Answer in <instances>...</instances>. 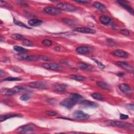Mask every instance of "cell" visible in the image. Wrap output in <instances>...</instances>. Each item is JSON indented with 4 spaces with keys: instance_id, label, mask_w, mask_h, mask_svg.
Segmentation results:
<instances>
[{
    "instance_id": "obj_39",
    "label": "cell",
    "mask_w": 134,
    "mask_h": 134,
    "mask_svg": "<svg viewBox=\"0 0 134 134\" xmlns=\"http://www.w3.org/2000/svg\"><path fill=\"white\" fill-rule=\"evenodd\" d=\"M29 99H30L29 96L27 94H23L21 96H20V99L22 101H27Z\"/></svg>"
},
{
    "instance_id": "obj_21",
    "label": "cell",
    "mask_w": 134,
    "mask_h": 134,
    "mask_svg": "<svg viewBox=\"0 0 134 134\" xmlns=\"http://www.w3.org/2000/svg\"><path fill=\"white\" fill-rule=\"evenodd\" d=\"M93 5L95 8H96L97 9H99V11H100L104 12V11H105L106 10V7L102 3L99 2H94Z\"/></svg>"
},
{
    "instance_id": "obj_8",
    "label": "cell",
    "mask_w": 134,
    "mask_h": 134,
    "mask_svg": "<svg viewBox=\"0 0 134 134\" xmlns=\"http://www.w3.org/2000/svg\"><path fill=\"white\" fill-rule=\"evenodd\" d=\"M76 103V102H75L73 100L71 99L70 98H69V99H66L63 101H62L60 102V104L61 106L67 108V109H70L72 107H73L74 105H75Z\"/></svg>"
},
{
    "instance_id": "obj_44",
    "label": "cell",
    "mask_w": 134,
    "mask_h": 134,
    "mask_svg": "<svg viewBox=\"0 0 134 134\" xmlns=\"http://www.w3.org/2000/svg\"><path fill=\"white\" fill-rule=\"evenodd\" d=\"M78 3H83V4H86V3H90L91 2L90 1H76Z\"/></svg>"
},
{
    "instance_id": "obj_32",
    "label": "cell",
    "mask_w": 134,
    "mask_h": 134,
    "mask_svg": "<svg viewBox=\"0 0 134 134\" xmlns=\"http://www.w3.org/2000/svg\"><path fill=\"white\" fill-rule=\"evenodd\" d=\"M22 44L23 45L25 46H28V47H31V46H33V43L29 41V40L27 39H23V42H22Z\"/></svg>"
},
{
    "instance_id": "obj_31",
    "label": "cell",
    "mask_w": 134,
    "mask_h": 134,
    "mask_svg": "<svg viewBox=\"0 0 134 134\" xmlns=\"http://www.w3.org/2000/svg\"><path fill=\"white\" fill-rule=\"evenodd\" d=\"M14 23L16 25H17L18 26H21V27H24V28H30L29 27L27 26L26 25H25V24H24L22 22H20L18 21V20H16L15 18H14Z\"/></svg>"
},
{
    "instance_id": "obj_1",
    "label": "cell",
    "mask_w": 134,
    "mask_h": 134,
    "mask_svg": "<svg viewBox=\"0 0 134 134\" xmlns=\"http://www.w3.org/2000/svg\"><path fill=\"white\" fill-rule=\"evenodd\" d=\"M106 125L110 126L117 127L123 128H128L131 129L133 128V126L130 124L123 123L120 121H107L106 123Z\"/></svg>"
},
{
    "instance_id": "obj_38",
    "label": "cell",
    "mask_w": 134,
    "mask_h": 134,
    "mask_svg": "<svg viewBox=\"0 0 134 134\" xmlns=\"http://www.w3.org/2000/svg\"><path fill=\"white\" fill-rule=\"evenodd\" d=\"M106 42L107 45L109 46H111V47H113V46H114L115 45V42L112 39H107Z\"/></svg>"
},
{
    "instance_id": "obj_16",
    "label": "cell",
    "mask_w": 134,
    "mask_h": 134,
    "mask_svg": "<svg viewBox=\"0 0 134 134\" xmlns=\"http://www.w3.org/2000/svg\"><path fill=\"white\" fill-rule=\"evenodd\" d=\"M90 48L86 46H81L76 49V51L80 54L84 55L89 53L90 52Z\"/></svg>"
},
{
    "instance_id": "obj_46",
    "label": "cell",
    "mask_w": 134,
    "mask_h": 134,
    "mask_svg": "<svg viewBox=\"0 0 134 134\" xmlns=\"http://www.w3.org/2000/svg\"><path fill=\"white\" fill-rule=\"evenodd\" d=\"M54 49H55L56 51H59V50H60V47H59V46H57V47H56L54 48Z\"/></svg>"
},
{
    "instance_id": "obj_25",
    "label": "cell",
    "mask_w": 134,
    "mask_h": 134,
    "mask_svg": "<svg viewBox=\"0 0 134 134\" xmlns=\"http://www.w3.org/2000/svg\"><path fill=\"white\" fill-rule=\"evenodd\" d=\"M28 56H29L28 55L24 53H20L15 55V57L16 59L19 60H27Z\"/></svg>"
},
{
    "instance_id": "obj_13",
    "label": "cell",
    "mask_w": 134,
    "mask_h": 134,
    "mask_svg": "<svg viewBox=\"0 0 134 134\" xmlns=\"http://www.w3.org/2000/svg\"><path fill=\"white\" fill-rule=\"evenodd\" d=\"M74 31L79 33H86V34H94L96 33V31L94 29H92L89 28H85V27H78L76 28Z\"/></svg>"
},
{
    "instance_id": "obj_10",
    "label": "cell",
    "mask_w": 134,
    "mask_h": 134,
    "mask_svg": "<svg viewBox=\"0 0 134 134\" xmlns=\"http://www.w3.org/2000/svg\"><path fill=\"white\" fill-rule=\"evenodd\" d=\"M80 105L83 107L95 108L99 106L96 103L91 101L90 100H83L80 103Z\"/></svg>"
},
{
    "instance_id": "obj_37",
    "label": "cell",
    "mask_w": 134,
    "mask_h": 134,
    "mask_svg": "<svg viewBox=\"0 0 134 134\" xmlns=\"http://www.w3.org/2000/svg\"><path fill=\"white\" fill-rule=\"evenodd\" d=\"M45 113L46 114L50 116H55L57 115V113L53 111H46Z\"/></svg>"
},
{
    "instance_id": "obj_12",
    "label": "cell",
    "mask_w": 134,
    "mask_h": 134,
    "mask_svg": "<svg viewBox=\"0 0 134 134\" xmlns=\"http://www.w3.org/2000/svg\"><path fill=\"white\" fill-rule=\"evenodd\" d=\"M117 3L119 4L121 6H122L123 8L126 9L128 12H130L132 15H134V10L132 7L130 5V3L127 1H118Z\"/></svg>"
},
{
    "instance_id": "obj_27",
    "label": "cell",
    "mask_w": 134,
    "mask_h": 134,
    "mask_svg": "<svg viewBox=\"0 0 134 134\" xmlns=\"http://www.w3.org/2000/svg\"><path fill=\"white\" fill-rule=\"evenodd\" d=\"M91 96L94 99L99 100V101H104V97L101 94L98 93H93L91 94Z\"/></svg>"
},
{
    "instance_id": "obj_2",
    "label": "cell",
    "mask_w": 134,
    "mask_h": 134,
    "mask_svg": "<svg viewBox=\"0 0 134 134\" xmlns=\"http://www.w3.org/2000/svg\"><path fill=\"white\" fill-rule=\"evenodd\" d=\"M36 131V126L33 124H27L23 125L19 127L17 132L19 133L27 134V133H33Z\"/></svg>"
},
{
    "instance_id": "obj_11",
    "label": "cell",
    "mask_w": 134,
    "mask_h": 134,
    "mask_svg": "<svg viewBox=\"0 0 134 134\" xmlns=\"http://www.w3.org/2000/svg\"><path fill=\"white\" fill-rule=\"evenodd\" d=\"M111 54L113 56L118 57L125 58H127L129 56V55L127 52L120 49H117L113 51L112 53H111Z\"/></svg>"
},
{
    "instance_id": "obj_28",
    "label": "cell",
    "mask_w": 134,
    "mask_h": 134,
    "mask_svg": "<svg viewBox=\"0 0 134 134\" xmlns=\"http://www.w3.org/2000/svg\"><path fill=\"white\" fill-rule=\"evenodd\" d=\"M14 49L17 51V52H18L19 53H25L27 52V50L26 49L23 47H19L18 46H14Z\"/></svg>"
},
{
    "instance_id": "obj_17",
    "label": "cell",
    "mask_w": 134,
    "mask_h": 134,
    "mask_svg": "<svg viewBox=\"0 0 134 134\" xmlns=\"http://www.w3.org/2000/svg\"><path fill=\"white\" fill-rule=\"evenodd\" d=\"M20 116H22V115L16 114H8L6 115H1V117H0V121H1V122H3L12 117H20Z\"/></svg>"
},
{
    "instance_id": "obj_29",
    "label": "cell",
    "mask_w": 134,
    "mask_h": 134,
    "mask_svg": "<svg viewBox=\"0 0 134 134\" xmlns=\"http://www.w3.org/2000/svg\"><path fill=\"white\" fill-rule=\"evenodd\" d=\"M11 38L15 40H23L24 37L22 35L18 34H14L11 35Z\"/></svg>"
},
{
    "instance_id": "obj_35",
    "label": "cell",
    "mask_w": 134,
    "mask_h": 134,
    "mask_svg": "<svg viewBox=\"0 0 134 134\" xmlns=\"http://www.w3.org/2000/svg\"><path fill=\"white\" fill-rule=\"evenodd\" d=\"M59 36L61 37H67V36H72L74 35V33L71 32H67V33H59L57 34Z\"/></svg>"
},
{
    "instance_id": "obj_43",
    "label": "cell",
    "mask_w": 134,
    "mask_h": 134,
    "mask_svg": "<svg viewBox=\"0 0 134 134\" xmlns=\"http://www.w3.org/2000/svg\"><path fill=\"white\" fill-rule=\"evenodd\" d=\"M120 118L121 120H127L128 118V116L127 115H125V114H121L120 115Z\"/></svg>"
},
{
    "instance_id": "obj_15",
    "label": "cell",
    "mask_w": 134,
    "mask_h": 134,
    "mask_svg": "<svg viewBox=\"0 0 134 134\" xmlns=\"http://www.w3.org/2000/svg\"><path fill=\"white\" fill-rule=\"evenodd\" d=\"M76 65L80 69L83 70L91 71L93 69V66L87 64H85V63H78L76 64Z\"/></svg>"
},
{
    "instance_id": "obj_33",
    "label": "cell",
    "mask_w": 134,
    "mask_h": 134,
    "mask_svg": "<svg viewBox=\"0 0 134 134\" xmlns=\"http://www.w3.org/2000/svg\"><path fill=\"white\" fill-rule=\"evenodd\" d=\"M21 79L18 78H14V77H8L5 79H3V81H20Z\"/></svg>"
},
{
    "instance_id": "obj_7",
    "label": "cell",
    "mask_w": 134,
    "mask_h": 134,
    "mask_svg": "<svg viewBox=\"0 0 134 134\" xmlns=\"http://www.w3.org/2000/svg\"><path fill=\"white\" fill-rule=\"evenodd\" d=\"M43 67L46 69L53 71H60L62 69L60 66L54 63H45L43 65Z\"/></svg>"
},
{
    "instance_id": "obj_3",
    "label": "cell",
    "mask_w": 134,
    "mask_h": 134,
    "mask_svg": "<svg viewBox=\"0 0 134 134\" xmlns=\"http://www.w3.org/2000/svg\"><path fill=\"white\" fill-rule=\"evenodd\" d=\"M57 7L60 10L66 12H75L76 11V8L72 5L68 4V3H59L57 5Z\"/></svg>"
},
{
    "instance_id": "obj_14",
    "label": "cell",
    "mask_w": 134,
    "mask_h": 134,
    "mask_svg": "<svg viewBox=\"0 0 134 134\" xmlns=\"http://www.w3.org/2000/svg\"><path fill=\"white\" fill-rule=\"evenodd\" d=\"M118 88H119V89L122 92L126 94H130L132 91L131 87L125 83H122L118 85Z\"/></svg>"
},
{
    "instance_id": "obj_19",
    "label": "cell",
    "mask_w": 134,
    "mask_h": 134,
    "mask_svg": "<svg viewBox=\"0 0 134 134\" xmlns=\"http://www.w3.org/2000/svg\"><path fill=\"white\" fill-rule=\"evenodd\" d=\"M42 20L38 19H32L29 20L28 22V24L32 26H38L42 24Z\"/></svg>"
},
{
    "instance_id": "obj_42",
    "label": "cell",
    "mask_w": 134,
    "mask_h": 134,
    "mask_svg": "<svg viewBox=\"0 0 134 134\" xmlns=\"http://www.w3.org/2000/svg\"><path fill=\"white\" fill-rule=\"evenodd\" d=\"M0 4H1V5H3L4 4V6H11V5H10L9 3L5 2V1H0Z\"/></svg>"
},
{
    "instance_id": "obj_9",
    "label": "cell",
    "mask_w": 134,
    "mask_h": 134,
    "mask_svg": "<svg viewBox=\"0 0 134 134\" xmlns=\"http://www.w3.org/2000/svg\"><path fill=\"white\" fill-rule=\"evenodd\" d=\"M116 65L120 67L121 68L124 69L126 71H129V72H133L134 71V68L133 66H132L130 64H129L126 62L123 61H119L116 63Z\"/></svg>"
},
{
    "instance_id": "obj_4",
    "label": "cell",
    "mask_w": 134,
    "mask_h": 134,
    "mask_svg": "<svg viewBox=\"0 0 134 134\" xmlns=\"http://www.w3.org/2000/svg\"><path fill=\"white\" fill-rule=\"evenodd\" d=\"M28 85L29 87H32V88L40 90H45L47 89V85L42 81H35L31 82L28 84Z\"/></svg>"
},
{
    "instance_id": "obj_45",
    "label": "cell",
    "mask_w": 134,
    "mask_h": 134,
    "mask_svg": "<svg viewBox=\"0 0 134 134\" xmlns=\"http://www.w3.org/2000/svg\"><path fill=\"white\" fill-rule=\"evenodd\" d=\"M129 108H130V109H132L133 111L134 110V105L133 104H130L129 105Z\"/></svg>"
},
{
    "instance_id": "obj_23",
    "label": "cell",
    "mask_w": 134,
    "mask_h": 134,
    "mask_svg": "<svg viewBox=\"0 0 134 134\" xmlns=\"http://www.w3.org/2000/svg\"><path fill=\"white\" fill-rule=\"evenodd\" d=\"M70 98L75 102H78L79 100L82 99V96L76 93H71L70 95Z\"/></svg>"
},
{
    "instance_id": "obj_24",
    "label": "cell",
    "mask_w": 134,
    "mask_h": 134,
    "mask_svg": "<svg viewBox=\"0 0 134 134\" xmlns=\"http://www.w3.org/2000/svg\"><path fill=\"white\" fill-rule=\"evenodd\" d=\"M70 78L73 79L76 81H83L85 80V77L83 76L82 75H75V74H72L70 76Z\"/></svg>"
},
{
    "instance_id": "obj_30",
    "label": "cell",
    "mask_w": 134,
    "mask_h": 134,
    "mask_svg": "<svg viewBox=\"0 0 134 134\" xmlns=\"http://www.w3.org/2000/svg\"><path fill=\"white\" fill-rule=\"evenodd\" d=\"M15 92H22L23 91H25L26 90V88H25L23 86H15L14 87L13 89H12Z\"/></svg>"
},
{
    "instance_id": "obj_6",
    "label": "cell",
    "mask_w": 134,
    "mask_h": 134,
    "mask_svg": "<svg viewBox=\"0 0 134 134\" xmlns=\"http://www.w3.org/2000/svg\"><path fill=\"white\" fill-rule=\"evenodd\" d=\"M45 13L52 15H59L61 13V11L57 7L47 6L44 8Z\"/></svg>"
},
{
    "instance_id": "obj_20",
    "label": "cell",
    "mask_w": 134,
    "mask_h": 134,
    "mask_svg": "<svg viewBox=\"0 0 134 134\" xmlns=\"http://www.w3.org/2000/svg\"><path fill=\"white\" fill-rule=\"evenodd\" d=\"M1 92L3 95H7V96H11L14 95L16 92H15L13 90L3 88L1 90Z\"/></svg>"
},
{
    "instance_id": "obj_26",
    "label": "cell",
    "mask_w": 134,
    "mask_h": 134,
    "mask_svg": "<svg viewBox=\"0 0 134 134\" xmlns=\"http://www.w3.org/2000/svg\"><path fill=\"white\" fill-rule=\"evenodd\" d=\"M96 84L98 86H99L101 87V89H104V90H106L109 89V85L106 83H105L104 82H101V81H98L96 82Z\"/></svg>"
},
{
    "instance_id": "obj_41",
    "label": "cell",
    "mask_w": 134,
    "mask_h": 134,
    "mask_svg": "<svg viewBox=\"0 0 134 134\" xmlns=\"http://www.w3.org/2000/svg\"><path fill=\"white\" fill-rule=\"evenodd\" d=\"M94 61L97 64L98 66H99L100 68H101V69H104V68H105V66L104 65H103L101 63H100V61H99L97 60H94Z\"/></svg>"
},
{
    "instance_id": "obj_34",
    "label": "cell",
    "mask_w": 134,
    "mask_h": 134,
    "mask_svg": "<svg viewBox=\"0 0 134 134\" xmlns=\"http://www.w3.org/2000/svg\"><path fill=\"white\" fill-rule=\"evenodd\" d=\"M62 20H63V21L64 22H65L66 24L68 25L69 26H73V25H74L73 22L71 20H70V19H67V18H64V19H63Z\"/></svg>"
},
{
    "instance_id": "obj_22",
    "label": "cell",
    "mask_w": 134,
    "mask_h": 134,
    "mask_svg": "<svg viewBox=\"0 0 134 134\" xmlns=\"http://www.w3.org/2000/svg\"><path fill=\"white\" fill-rule=\"evenodd\" d=\"M100 20L103 24L107 25L111 22V19L110 17L104 15V16H102L100 17Z\"/></svg>"
},
{
    "instance_id": "obj_18",
    "label": "cell",
    "mask_w": 134,
    "mask_h": 134,
    "mask_svg": "<svg viewBox=\"0 0 134 134\" xmlns=\"http://www.w3.org/2000/svg\"><path fill=\"white\" fill-rule=\"evenodd\" d=\"M54 89L57 91L59 92H64L66 91L67 86L64 84H56L54 85Z\"/></svg>"
},
{
    "instance_id": "obj_36",
    "label": "cell",
    "mask_w": 134,
    "mask_h": 134,
    "mask_svg": "<svg viewBox=\"0 0 134 134\" xmlns=\"http://www.w3.org/2000/svg\"><path fill=\"white\" fill-rule=\"evenodd\" d=\"M42 44L46 46H50L53 45V42L48 39H45L42 42Z\"/></svg>"
},
{
    "instance_id": "obj_5",
    "label": "cell",
    "mask_w": 134,
    "mask_h": 134,
    "mask_svg": "<svg viewBox=\"0 0 134 134\" xmlns=\"http://www.w3.org/2000/svg\"><path fill=\"white\" fill-rule=\"evenodd\" d=\"M73 117L76 120H86L90 118V115L81 111H76L73 113Z\"/></svg>"
},
{
    "instance_id": "obj_40",
    "label": "cell",
    "mask_w": 134,
    "mask_h": 134,
    "mask_svg": "<svg viewBox=\"0 0 134 134\" xmlns=\"http://www.w3.org/2000/svg\"><path fill=\"white\" fill-rule=\"evenodd\" d=\"M120 33L124 36H129L130 35V32L127 29H122L120 30Z\"/></svg>"
}]
</instances>
